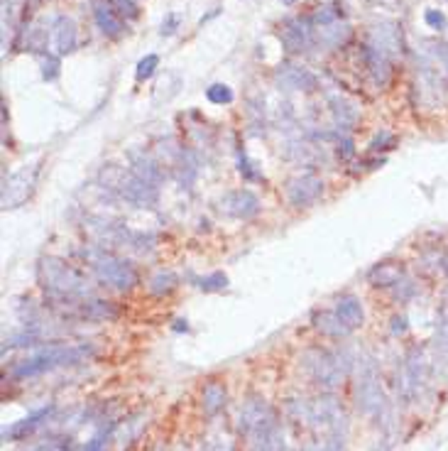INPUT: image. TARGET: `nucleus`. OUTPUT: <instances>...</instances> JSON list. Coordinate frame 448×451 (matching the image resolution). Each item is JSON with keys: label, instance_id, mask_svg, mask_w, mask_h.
<instances>
[{"label": "nucleus", "instance_id": "f257e3e1", "mask_svg": "<svg viewBox=\"0 0 448 451\" xmlns=\"http://www.w3.org/2000/svg\"><path fill=\"white\" fill-rule=\"evenodd\" d=\"M94 356V348L84 344H51L39 348L34 356L25 358L13 368L15 378H34V375H42L47 370L61 368V365H76L86 361V358Z\"/></svg>", "mask_w": 448, "mask_h": 451}, {"label": "nucleus", "instance_id": "f03ea898", "mask_svg": "<svg viewBox=\"0 0 448 451\" xmlns=\"http://www.w3.org/2000/svg\"><path fill=\"white\" fill-rule=\"evenodd\" d=\"M39 282L49 294L59 297V299L81 302L91 297L86 277L59 258H42V262H39Z\"/></svg>", "mask_w": 448, "mask_h": 451}, {"label": "nucleus", "instance_id": "7ed1b4c3", "mask_svg": "<svg viewBox=\"0 0 448 451\" xmlns=\"http://www.w3.org/2000/svg\"><path fill=\"white\" fill-rule=\"evenodd\" d=\"M84 255L86 260H89L91 270L96 272V277H99L103 284H108V287L125 292V289H133L137 284V272L128 260H120L113 253H106V250H99V248L86 250Z\"/></svg>", "mask_w": 448, "mask_h": 451}, {"label": "nucleus", "instance_id": "20e7f679", "mask_svg": "<svg viewBox=\"0 0 448 451\" xmlns=\"http://www.w3.org/2000/svg\"><path fill=\"white\" fill-rule=\"evenodd\" d=\"M39 162L25 164L3 182V209H17L32 197L39 177Z\"/></svg>", "mask_w": 448, "mask_h": 451}, {"label": "nucleus", "instance_id": "39448f33", "mask_svg": "<svg viewBox=\"0 0 448 451\" xmlns=\"http://www.w3.org/2000/svg\"><path fill=\"white\" fill-rule=\"evenodd\" d=\"M279 39H282L284 49L289 54H302L312 49L314 44V22L312 18H292L287 20L279 30Z\"/></svg>", "mask_w": 448, "mask_h": 451}, {"label": "nucleus", "instance_id": "423d86ee", "mask_svg": "<svg viewBox=\"0 0 448 451\" xmlns=\"http://www.w3.org/2000/svg\"><path fill=\"white\" fill-rule=\"evenodd\" d=\"M355 395H358V407L367 415H377L384 407L382 387H380V382H377V375H375V368H372V365H365V370L360 373Z\"/></svg>", "mask_w": 448, "mask_h": 451}, {"label": "nucleus", "instance_id": "0eeeda50", "mask_svg": "<svg viewBox=\"0 0 448 451\" xmlns=\"http://www.w3.org/2000/svg\"><path fill=\"white\" fill-rule=\"evenodd\" d=\"M120 194L128 204H133L137 209H149L157 204V187L149 184V182L140 179L135 172L123 174L120 177V184H118Z\"/></svg>", "mask_w": 448, "mask_h": 451}, {"label": "nucleus", "instance_id": "6e6552de", "mask_svg": "<svg viewBox=\"0 0 448 451\" xmlns=\"http://www.w3.org/2000/svg\"><path fill=\"white\" fill-rule=\"evenodd\" d=\"M321 194H324V182L314 174L294 177V179L287 182V199L297 209L312 207L321 199Z\"/></svg>", "mask_w": 448, "mask_h": 451}, {"label": "nucleus", "instance_id": "1a4fd4ad", "mask_svg": "<svg viewBox=\"0 0 448 451\" xmlns=\"http://www.w3.org/2000/svg\"><path fill=\"white\" fill-rule=\"evenodd\" d=\"M307 365H309V370H312L314 380L321 382V385L333 387L343 380V368H341V363H338V358L331 356V353H326V351L309 353Z\"/></svg>", "mask_w": 448, "mask_h": 451}, {"label": "nucleus", "instance_id": "9d476101", "mask_svg": "<svg viewBox=\"0 0 448 451\" xmlns=\"http://www.w3.org/2000/svg\"><path fill=\"white\" fill-rule=\"evenodd\" d=\"M218 209L228 216H235V219H250V216H255L257 211H260V202H257L255 194L248 189H235V192H228L226 197L218 202Z\"/></svg>", "mask_w": 448, "mask_h": 451}, {"label": "nucleus", "instance_id": "9b49d317", "mask_svg": "<svg viewBox=\"0 0 448 451\" xmlns=\"http://www.w3.org/2000/svg\"><path fill=\"white\" fill-rule=\"evenodd\" d=\"M94 18L106 37H120L125 32V22L111 0H94Z\"/></svg>", "mask_w": 448, "mask_h": 451}, {"label": "nucleus", "instance_id": "f8f14e48", "mask_svg": "<svg viewBox=\"0 0 448 451\" xmlns=\"http://www.w3.org/2000/svg\"><path fill=\"white\" fill-rule=\"evenodd\" d=\"M79 42V32H76V22H74L69 15H59L54 20V44L59 54H71L76 49Z\"/></svg>", "mask_w": 448, "mask_h": 451}, {"label": "nucleus", "instance_id": "ddd939ff", "mask_svg": "<svg viewBox=\"0 0 448 451\" xmlns=\"http://www.w3.org/2000/svg\"><path fill=\"white\" fill-rule=\"evenodd\" d=\"M336 314H338V319L343 322V327H348L350 331L360 329L365 322L363 304H360V299L353 294H343L341 299L336 302Z\"/></svg>", "mask_w": 448, "mask_h": 451}, {"label": "nucleus", "instance_id": "4468645a", "mask_svg": "<svg viewBox=\"0 0 448 451\" xmlns=\"http://www.w3.org/2000/svg\"><path fill=\"white\" fill-rule=\"evenodd\" d=\"M130 159H133V172L140 177V179H145V182H149V184H154V187L162 184V179H164L162 167H159V164L154 162L152 157L145 155V152H142V155H140V152H133Z\"/></svg>", "mask_w": 448, "mask_h": 451}, {"label": "nucleus", "instance_id": "2eb2a0df", "mask_svg": "<svg viewBox=\"0 0 448 451\" xmlns=\"http://www.w3.org/2000/svg\"><path fill=\"white\" fill-rule=\"evenodd\" d=\"M79 314L86 319H94V322H106V319H116L118 309L111 304V302H103V299H81L79 302Z\"/></svg>", "mask_w": 448, "mask_h": 451}, {"label": "nucleus", "instance_id": "dca6fc26", "mask_svg": "<svg viewBox=\"0 0 448 451\" xmlns=\"http://www.w3.org/2000/svg\"><path fill=\"white\" fill-rule=\"evenodd\" d=\"M279 79L289 89H302V91H314L316 89V76L302 66H279Z\"/></svg>", "mask_w": 448, "mask_h": 451}, {"label": "nucleus", "instance_id": "f3484780", "mask_svg": "<svg viewBox=\"0 0 448 451\" xmlns=\"http://www.w3.org/2000/svg\"><path fill=\"white\" fill-rule=\"evenodd\" d=\"M201 407L209 417H214L226 407V387L221 382H209L204 387V395H201Z\"/></svg>", "mask_w": 448, "mask_h": 451}, {"label": "nucleus", "instance_id": "a211bd4d", "mask_svg": "<svg viewBox=\"0 0 448 451\" xmlns=\"http://www.w3.org/2000/svg\"><path fill=\"white\" fill-rule=\"evenodd\" d=\"M51 412V407H42V410H37L34 415H30L27 420H22V422H17V425H13L10 430H5L3 432V439H22L25 434H30L37 430L39 425H42V420H47Z\"/></svg>", "mask_w": 448, "mask_h": 451}, {"label": "nucleus", "instance_id": "6ab92c4d", "mask_svg": "<svg viewBox=\"0 0 448 451\" xmlns=\"http://www.w3.org/2000/svg\"><path fill=\"white\" fill-rule=\"evenodd\" d=\"M314 324H316V329L321 331V334H326V336H346L348 334V327H343V322L338 319V314L336 312H321V314H316L314 317Z\"/></svg>", "mask_w": 448, "mask_h": 451}, {"label": "nucleus", "instance_id": "aec40b11", "mask_svg": "<svg viewBox=\"0 0 448 451\" xmlns=\"http://www.w3.org/2000/svg\"><path fill=\"white\" fill-rule=\"evenodd\" d=\"M402 277V267L394 265V262H382L375 270L370 272V282L377 284V287H389V284H397Z\"/></svg>", "mask_w": 448, "mask_h": 451}, {"label": "nucleus", "instance_id": "412c9836", "mask_svg": "<svg viewBox=\"0 0 448 451\" xmlns=\"http://www.w3.org/2000/svg\"><path fill=\"white\" fill-rule=\"evenodd\" d=\"M176 284H179V277L171 270H157L149 277V292L162 297V294H169L171 289H176Z\"/></svg>", "mask_w": 448, "mask_h": 451}, {"label": "nucleus", "instance_id": "4be33fe9", "mask_svg": "<svg viewBox=\"0 0 448 451\" xmlns=\"http://www.w3.org/2000/svg\"><path fill=\"white\" fill-rule=\"evenodd\" d=\"M341 5L331 3V5H321V8H316L314 13V27H329V25H336L338 20H341Z\"/></svg>", "mask_w": 448, "mask_h": 451}, {"label": "nucleus", "instance_id": "5701e85b", "mask_svg": "<svg viewBox=\"0 0 448 451\" xmlns=\"http://www.w3.org/2000/svg\"><path fill=\"white\" fill-rule=\"evenodd\" d=\"M206 99L216 106H228L233 104L235 96H233V89L226 86V84H211V86L206 89Z\"/></svg>", "mask_w": 448, "mask_h": 451}, {"label": "nucleus", "instance_id": "b1692460", "mask_svg": "<svg viewBox=\"0 0 448 451\" xmlns=\"http://www.w3.org/2000/svg\"><path fill=\"white\" fill-rule=\"evenodd\" d=\"M159 66V56L157 54H145L140 61H137V69H135V79L137 81H145V79L152 76Z\"/></svg>", "mask_w": 448, "mask_h": 451}, {"label": "nucleus", "instance_id": "393cba45", "mask_svg": "<svg viewBox=\"0 0 448 451\" xmlns=\"http://www.w3.org/2000/svg\"><path fill=\"white\" fill-rule=\"evenodd\" d=\"M333 113H336V121L346 128V125H353L355 121V113H353V108H350L346 101H338V99H333Z\"/></svg>", "mask_w": 448, "mask_h": 451}, {"label": "nucleus", "instance_id": "a878e982", "mask_svg": "<svg viewBox=\"0 0 448 451\" xmlns=\"http://www.w3.org/2000/svg\"><path fill=\"white\" fill-rule=\"evenodd\" d=\"M228 284V277L223 275V272H214V275L199 279V287L204 289V292H218V289H226Z\"/></svg>", "mask_w": 448, "mask_h": 451}, {"label": "nucleus", "instance_id": "bb28decb", "mask_svg": "<svg viewBox=\"0 0 448 451\" xmlns=\"http://www.w3.org/2000/svg\"><path fill=\"white\" fill-rule=\"evenodd\" d=\"M179 25H181V15L179 13H166L164 20H162V27H159V35H164V37L174 35V32L179 30Z\"/></svg>", "mask_w": 448, "mask_h": 451}, {"label": "nucleus", "instance_id": "cd10ccee", "mask_svg": "<svg viewBox=\"0 0 448 451\" xmlns=\"http://www.w3.org/2000/svg\"><path fill=\"white\" fill-rule=\"evenodd\" d=\"M42 76L47 79V81L59 76V59H56V56H51V54L42 56Z\"/></svg>", "mask_w": 448, "mask_h": 451}, {"label": "nucleus", "instance_id": "c85d7f7f", "mask_svg": "<svg viewBox=\"0 0 448 451\" xmlns=\"http://www.w3.org/2000/svg\"><path fill=\"white\" fill-rule=\"evenodd\" d=\"M424 20H427V25L432 27V30H446V15L441 13V10H427L424 13Z\"/></svg>", "mask_w": 448, "mask_h": 451}, {"label": "nucleus", "instance_id": "c756f323", "mask_svg": "<svg viewBox=\"0 0 448 451\" xmlns=\"http://www.w3.org/2000/svg\"><path fill=\"white\" fill-rule=\"evenodd\" d=\"M324 451H346V444H343V437L341 434H333V437L329 439V442L324 444Z\"/></svg>", "mask_w": 448, "mask_h": 451}, {"label": "nucleus", "instance_id": "7c9ffc66", "mask_svg": "<svg viewBox=\"0 0 448 451\" xmlns=\"http://www.w3.org/2000/svg\"><path fill=\"white\" fill-rule=\"evenodd\" d=\"M103 447H106V437H94L91 442H86V447L81 451H103Z\"/></svg>", "mask_w": 448, "mask_h": 451}, {"label": "nucleus", "instance_id": "2f4dec72", "mask_svg": "<svg viewBox=\"0 0 448 451\" xmlns=\"http://www.w3.org/2000/svg\"><path fill=\"white\" fill-rule=\"evenodd\" d=\"M279 3H282V5H294L297 0H279Z\"/></svg>", "mask_w": 448, "mask_h": 451}, {"label": "nucleus", "instance_id": "473e14b6", "mask_svg": "<svg viewBox=\"0 0 448 451\" xmlns=\"http://www.w3.org/2000/svg\"><path fill=\"white\" fill-rule=\"evenodd\" d=\"M133 3H137V0H133Z\"/></svg>", "mask_w": 448, "mask_h": 451}]
</instances>
